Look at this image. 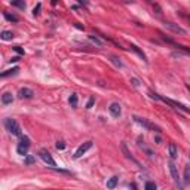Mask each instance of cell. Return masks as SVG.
I'll return each instance as SVG.
<instances>
[{
  "label": "cell",
  "mask_w": 190,
  "mask_h": 190,
  "mask_svg": "<svg viewBox=\"0 0 190 190\" xmlns=\"http://www.w3.org/2000/svg\"><path fill=\"white\" fill-rule=\"evenodd\" d=\"M155 9H156V13H157V15L160 16V15H162V11H160V6H159V5H155Z\"/></svg>",
  "instance_id": "obj_32"
},
{
  "label": "cell",
  "mask_w": 190,
  "mask_h": 190,
  "mask_svg": "<svg viewBox=\"0 0 190 190\" xmlns=\"http://www.w3.org/2000/svg\"><path fill=\"white\" fill-rule=\"evenodd\" d=\"M5 128H6V131H8L9 134H12V135H16V137H21V135H22L21 126L18 125V122L15 121V119H11V117L5 119Z\"/></svg>",
  "instance_id": "obj_1"
},
{
  "label": "cell",
  "mask_w": 190,
  "mask_h": 190,
  "mask_svg": "<svg viewBox=\"0 0 190 190\" xmlns=\"http://www.w3.org/2000/svg\"><path fill=\"white\" fill-rule=\"evenodd\" d=\"M57 3H58V0H52V5H54V6H55Z\"/></svg>",
  "instance_id": "obj_38"
},
{
  "label": "cell",
  "mask_w": 190,
  "mask_h": 190,
  "mask_svg": "<svg viewBox=\"0 0 190 190\" xmlns=\"http://www.w3.org/2000/svg\"><path fill=\"white\" fill-rule=\"evenodd\" d=\"M177 13H178V15H180V16H181V18H184V19H187V21H189V22H190V15H187V13H184V12H183V11H178V12H177Z\"/></svg>",
  "instance_id": "obj_28"
},
{
  "label": "cell",
  "mask_w": 190,
  "mask_h": 190,
  "mask_svg": "<svg viewBox=\"0 0 190 190\" xmlns=\"http://www.w3.org/2000/svg\"><path fill=\"white\" fill-rule=\"evenodd\" d=\"M92 147V141H86V142H83V144L76 150V153H74V159H79V157H82L89 149Z\"/></svg>",
  "instance_id": "obj_6"
},
{
  "label": "cell",
  "mask_w": 190,
  "mask_h": 190,
  "mask_svg": "<svg viewBox=\"0 0 190 190\" xmlns=\"http://www.w3.org/2000/svg\"><path fill=\"white\" fill-rule=\"evenodd\" d=\"M108 111L113 117H121L122 114V108H121V104H117V103H111L110 107H108Z\"/></svg>",
  "instance_id": "obj_10"
},
{
  "label": "cell",
  "mask_w": 190,
  "mask_h": 190,
  "mask_svg": "<svg viewBox=\"0 0 190 190\" xmlns=\"http://www.w3.org/2000/svg\"><path fill=\"white\" fill-rule=\"evenodd\" d=\"M40 9H42V3H37V5H36V8L33 9V15H34V16H37V15L40 13Z\"/></svg>",
  "instance_id": "obj_27"
},
{
  "label": "cell",
  "mask_w": 190,
  "mask_h": 190,
  "mask_svg": "<svg viewBox=\"0 0 190 190\" xmlns=\"http://www.w3.org/2000/svg\"><path fill=\"white\" fill-rule=\"evenodd\" d=\"M132 119H134V121H135L137 123H140L141 126H144V128H147V129H156L157 132H160V129H159L157 126H153V125H150V123L146 121V119H142V117H140V116H134Z\"/></svg>",
  "instance_id": "obj_9"
},
{
  "label": "cell",
  "mask_w": 190,
  "mask_h": 190,
  "mask_svg": "<svg viewBox=\"0 0 190 190\" xmlns=\"http://www.w3.org/2000/svg\"><path fill=\"white\" fill-rule=\"evenodd\" d=\"M2 40H12L13 39V33L12 31H2Z\"/></svg>",
  "instance_id": "obj_22"
},
{
  "label": "cell",
  "mask_w": 190,
  "mask_h": 190,
  "mask_svg": "<svg viewBox=\"0 0 190 190\" xmlns=\"http://www.w3.org/2000/svg\"><path fill=\"white\" fill-rule=\"evenodd\" d=\"M3 15H5V18H6L8 21H11V22H18V21H19V18H18L16 15H13V13H9V12H3Z\"/></svg>",
  "instance_id": "obj_19"
},
{
  "label": "cell",
  "mask_w": 190,
  "mask_h": 190,
  "mask_svg": "<svg viewBox=\"0 0 190 190\" xmlns=\"http://www.w3.org/2000/svg\"><path fill=\"white\" fill-rule=\"evenodd\" d=\"M94 101H95V98H94V97H91V98H89V101H88V104H86V108H91V107L94 106Z\"/></svg>",
  "instance_id": "obj_31"
},
{
  "label": "cell",
  "mask_w": 190,
  "mask_h": 190,
  "mask_svg": "<svg viewBox=\"0 0 190 190\" xmlns=\"http://www.w3.org/2000/svg\"><path fill=\"white\" fill-rule=\"evenodd\" d=\"M77 2H79L80 5H83V6H88V2H86V0H77Z\"/></svg>",
  "instance_id": "obj_34"
},
{
  "label": "cell",
  "mask_w": 190,
  "mask_h": 190,
  "mask_svg": "<svg viewBox=\"0 0 190 190\" xmlns=\"http://www.w3.org/2000/svg\"><path fill=\"white\" fill-rule=\"evenodd\" d=\"M89 40H91V42H94L95 45H97V46H100V48L103 46V42H101V40H100L97 36H94V34H91V36H89Z\"/></svg>",
  "instance_id": "obj_24"
},
{
  "label": "cell",
  "mask_w": 190,
  "mask_h": 190,
  "mask_svg": "<svg viewBox=\"0 0 190 190\" xmlns=\"http://www.w3.org/2000/svg\"><path fill=\"white\" fill-rule=\"evenodd\" d=\"M16 61H19V57H13V58L11 60V62H16Z\"/></svg>",
  "instance_id": "obj_36"
},
{
  "label": "cell",
  "mask_w": 190,
  "mask_h": 190,
  "mask_svg": "<svg viewBox=\"0 0 190 190\" xmlns=\"http://www.w3.org/2000/svg\"><path fill=\"white\" fill-rule=\"evenodd\" d=\"M30 146H31L30 138H28V137H26V135H21V140H19L18 146H16V152H18V155H22V156L28 155L27 152H28Z\"/></svg>",
  "instance_id": "obj_2"
},
{
  "label": "cell",
  "mask_w": 190,
  "mask_h": 190,
  "mask_svg": "<svg viewBox=\"0 0 190 190\" xmlns=\"http://www.w3.org/2000/svg\"><path fill=\"white\" fill-rule=\"evenodd\" d=\"M156 187H157V186H156V183H155V181H147V183H146V186H144V189H146V190H156Z\"/></svg>",
  "instance_id": "obj_25"
},
{
  "label": "cell",
  "mask_w": 190,
  "mask_h": 190,
  "mask_svg": "<svg viewBox=\"0 0 190 190\" xmlns=\"http://www.w3.org/2000/svg\"><path fill=\"white\" fill-rule=\"evenodd\" d=\"M131 83H132L134 86H140V80H138V79H131Z\"/></svg>",
  "instance_id": "obj_33"
},
{
  "label": "cell",
  "mask_w": 190,
  "mask_h": 190,
  "mask_svg": "<svg viewBox=\"0 0 190 190\" xmlns=\"http://www.w3.org/2000/svg\"><path fill=\"white\" fill-rule=\"evenodd\" d=\"M169 156H171V159L174 160V159H177L178 157V150H177V146L174 144V142H169Z\"/></svg>",
  "instance_id": "obj_14"
},
{
  "label": "cell",
  "mask_w": 190,
  "mask_h": 190,
  "mask_svg": "<svg viewBox=\"0 0 190 190\" xmlns=\"http://www.w3.org/2000/svg\"><path fill=\"white\" fill-rule=\"evenodd\" d=\"M11 5H12V6H16L18 9H22V11L26 9V6H27L24 0H11Z\"/></svg>",
  "instance_id": "obj_17"
},
{
  "label": "cell",
  "mask_w": 190,
  "mask_h": 190,
  "mask_svg": "<svg viewBox=\"0 0 190 190\" xmlns=\"http://www.w3.org/2000/svg\"><path fill=\"white\" fill-rule=\"evenodd\" d=\"M33 97H34V92L30 88H21L18 91V98L21 100H31Z\"/></svg>",
  "instance_id": "obj_5"
},
{
  "label": "cell",
  "mask_w": 190,
  "mask_h": 190,
  "mask_svg": "<svg viewBox=\"0 0 190 190\" xmlns=\"http://www.w3.org/2000/svg\"><path fill=\"white\" fill-rule=\"evenodd\" d=\"M74 27H76V28H79V30H83V26H80V24H77V22L74 24Z\"/></svg>",
  "instance_id": "obj_35"
},
{
  "label": "cell",
  "mask_w": 190,
  "mask_h": 190,
  "mask_svg": "<svg viewBox=\"0 0 190 190\" xmlns=\"http://www.w3.org/2000/svg\"><path fill=\"white\" fill-rule=\"evenodd\" d=\"M168 166H169V172H171V175H172V180L175 181V184H178V186H180V175H178V169H177L175 163L172 162V159L169 160Z\"/></svg>",
  "instance_id": "obj_8"
},
{
  "label": "cell",
  "mask_w": 190,
  "mask_h": 190,
  "mask_svg": "<svg viewBox=\"0 0 190 190\" xmlns=\"http://www.w3.org/2000/svg\"><path fill=\"white\" fill-rule=\"evenodd\" d=\"M34 156H31V155H26V159H24V163L26 165H31V163H34Z\"/></svg>",
  "instance_id": "obj_26"
},
{
  "label": "cell",
  "mask_w": 190,
  "mask_h": 190,
  "mask_svg": "<svg viewBox=\"0 0 190 190\" xmlns=\"http://www.w3.org/2000/svg\"><path fill=\"white\" fill-rule=\"evenodd\" d=\"M122 2H125V3H132L134 0H122Z\"/></svg>",
  "instance_id": "obj_37"
},
{
  "label": "cell",
  "mask_w": 190,
  "mask_h": 190,
  "mask_svg": "<svg viewBox=\"0 0 190 190\" xmlns=\"http://www.w3.org/2000/svg\"><path fill=\"white\" fill-rule=\"evenodd\" d=\"M121 149H122V152H123V155H125V157H126V159H129L131 162H134V163H137V165L140 166L138 160H137V159H135V157L131 155V152L128 150V147H126V142H122V144H121Z\"/></svg>",
  "instance_id": "obj_11"
},
{
  "label": "cell",
  "mask_w": 190,
  "mask_h": 190,
  "mask_svg": "<svg viewBox=\"0 0 190 190\" xmlns=\"http://www.w3.org/2000/svg\"><path fill=\"white\" fill-rule=\"evenodd\" d=\"M129 48H131V51H134V52H135V54H137V55H138V57H140V58L142 60V61H146V62H147V58H146V54H144V52H142V51L140 49V48H138V46H135V45H131Z\"/></svg>",
  "instance_id": "obj_13"
},
{
  "label": "cell",
  "mask_w": 190,
  "mask_h": 190,
  "mask_svg": "<svg viewBox=\"0 0 190 190\" xmlns=\"http://www.w3.org/2000/svg\"><path fill=\"white\" fill-rule=\"evenodd\" d=\"M184 184H190V165H187L184 168Z\"/></svg>",
  "instance_id": "obj_18"
},
{
  "label": "cell",
  "mask_w": 190,
  "mask_h": 190,
  "mask_svg": "<svg viewBox=\"0 0 190 190\" xmlns=\"http://www.w3.org/2000/svg\"><path fill=\"white\" fill-rule=\"evenodd\" d=\"M57 149H58V150H64V149H65V144H64L62 141H58V142H57Z\"/></svg>",
  "instance_id": "obj_30"
},
{
  "label": "cell",
  "mask_w": 190,
  "mask_h": 190,
  "mask_svg": "<svg viewBox=\"0 0 190 190\" xmlns=\"http://www.w3.org/2000/svg\"><path fill=\"white\" fill-rule=\"evenodd\" d=\"M13 51L18 52L19 55H24V49H21V46H13Z\"/></svg>",
  "instance_id": "obj_29"
},
{
  "label": "cell",
  "mask_w": 190,
  "mask_h": 190,
  "mask_svg": "<svg viewBox=\"0 0 190 190\" xmlns=\"http://www.w3.org/2000/svg\"><path fill=\"white\" fill-rule=\"evenodd\" d=\"M147 2H152V0H147Z\"/></svg>",
  "instance_id": "obj_39"
},
{
  "label": "cell",
  "mask_w": 190,
  "mask_h": 190,
  "mask_svg": "<svg viewBox=\"0 0 190 190\" xmlns=\"http://www.w3.org/2000/svg\"><path fill=\"white\" fill-rule=\"evenodd\" d=\"M12 103H13V95L11 92H5L2 95V104L8 106V104H12Z\"/></svg>",
  "instance_id": "obj_12"
},
{
  "label": "cell",
  "mask_w": 190,
  "mask_h": 190,
  "mask_svg": "<svg viewBox=\"0 0 190 190\" xmlns=\"http://www.w3.org/2000/svg\"><path fill=\"white\" fill-rule=\"evenodd\" d=\"M110 61H111L116 67H119V68H121V67L123 65V64H122V61H121V58H117L116 55H111V57H110Z\"/></svg>",
  "instance_id": "obj_21"
},
{
  "label": "cell",
  "mask_w": 190,
  "mask_h": 190,
  "mask_svg": "<svg viewBox=\"0 0 190 190\" xmlns=\"http://www.w3.org/2000/svg\"><path fill=\"white\" fill-rule=\"evenodd\" d=\"M159 101H163V103L169 104V106H172L174 108H178V110H181V111H184V113H190V108H189V107H186V106H183L181 103H177V101H174V100L165 98V97H162V95H159Z\"/></svg>",
  "instance_id": "obj_3"
},
{
  "label": "cell",
  "mask_w": 190,
  "mask_h": 190,
  "mask_svg": "<svg viewBox=\"0 0 190 190\" xmlns=\"http://www.w3.org/2000/svg\"><path fill=\"white\" fill-rule=\"evenodd\" d=\"M77 101H79V98H77V94H71V95H70V98H68L70 106H71V107H76V106H77Z\"/></svg>",
  "instance_id": "obj_20"
},
{
  "label": "cell",
  "mask_w": 190,
  "mask_h": 190,
  "mask_svg": "<svg viewBox=\"0 0 190 190\" xmlns=\"http://www.w3.org/2000/svg\"><path fill=\"white\" fill-rule=\"evenodd\" d=\"M163 26H165V28H168V30H171L172 33H177V34H187V31L183 28V27H180L178 24H174V22H163Z\"/></svg>",
  "instance_id": "obj_4"
},
{
  "label": "cell",
  "mask_w": 190,
  "mask_h": 190,
  "mask_svg": "<svg viewBox=\"0 0 190 190\" xmlns=\"http://www.w3.org/2000/svg\"><path fill=\"white\" fill-rule=\"evenodd\" d=\"M39 156H40V159H42L46 165H49L51 168H52V166H55V160H54V157L51 156V153H49V152L42 150V152L39 153Z\"/></svg>",
  "instance_id": "obj_7"
},
{
  "label": "cell",
  "mask_w": 190,
  "mask_h": 190,
  "mask_svg": "<svg viewBox=\"0 0 190 190\" xmlns=\"http://www.w3.org/2000/svg\"><path fill=\"white\" fill-rule=\"evenodd\" d=\"M18 71H19V68H18V67H13V68H9V70H5L3 73H2V77L15 76V74H18Z\"/></svg>",
  "instance_id": "obj_15"
},
{
  "label": "cell",
  "mask_w": 190,
  "mask_h": 190,
  "mask_svg": "<svg viewBox=\"0 0 190 190\" xmlns=\"http://www.w3.org/2000/svg\"><path fill=\"white\" fill-rule=\"evenodd\" d=\"M117 181H119V177H116V175H113L111 178H108L107 180V189H114L117 186Z\"/></svg>",
  "instance_id": "obj_16"
},
{
  "label": "cell",
  "mask_w": 190,
  "mask_h": 190,
  "mask_svg": "<svg viewBox=\"0 0 190 190\" xmlns=\"http://www.w3.org/2000/svg\"><path fill=\"white\" fill-rule=\"evenodd\" d=\"M174 46L177 48L178 51H183L184 54H187V55H190V48H187V46H183V45H177V43H174Z\"/></svg>",
  "instance_id": "obj_23"
}]
</instances>
